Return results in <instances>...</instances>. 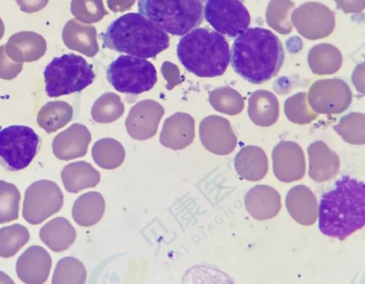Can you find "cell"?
I'll use <instances>...</instances> for the list:
<instances>
[{
    "label": "cell",
    "instance_id": "34",
    "mask_svg": "<svg viewBox=\"0 0 365 284\" xmlns=\"http://www.w3.org/2000/svg\"><path fill=\"white\" fill-rule=\"evenodd\" d=\"M22 69V63L11 59L6 53L5 45L0 46V78L12 80L21 73Z\"/></svg>",
    "mask_w": 365,
    "mask_h": 284
},
{
    "label": "cell",
    "instance_id": "24",
    "mask_svg": "<svg viewBox=\"0 0 365 284\" xmlns=\"http://www.w3.org/2000/svg\"><path fill=\"white\" fill-rule=\"evenodd\" d=\"M106 202L98 191H88L81 195L74 202L72 216L79 226L88 227L97 223L103 217Z\"/></svg>",
    "mask_w": 365,
    "mask_h": 284
},
{
    "label": "cell",
    "instance_id": "9",
    "mask_svg": "<svg viewBox=\"0 0 365 284\" xmlns=\"http://www.w3.org/2000/svg\"><path fill=\"white\" fill-rule=\"evenodd\" d=\"M63 204V194L59 186L51 181L39 180L25 191L23 216L31 224H39L57 213Z\"/></svg>",
    "mask_w": 365,
    "mask_h": 284
},
{
    "label": "cell",
    "instance_id": "32",
    "mask_svg": "<svg viewBox=\"0 0 365 284\" xmlns=\"http://www.w3.org/2000/svg\"><path fill=\"white\" fill-rule=\"evenodd\" d=\"M294 6L291 0H271L266 12L267 23L279 33H289L292 26L288 23V16Z\"/></svg>",
    "mask_w": 365,
    "mask_h": 284
},
{
    "label": "cell",
    "instance_id": "31",
    "mask_svg": "<svg viewBox=\"0 0 365 284\" xmlns=\"http://www.w3.org/2000/svg\"><path fill=\"white\" fill-rule=\"evenodd\" d=\"M20 199V192L14 184L0 180V223L18 219Z\"/></svg>",
    "mask_w": 365,
    "mask_h": 284
},
{
    "label": "cell",
    "instance_id": "20",
    "mask_svg": "<svg viewBox=\"0 0 365 284\" xmlns=\"http://www.w3.org/2000/svg\"><path fill=\"white\" fill-rule=\"evenodd\" d=\"M200 136L205 147L215 154H230L237 145V137L230 122L224 118L202 127Z\"/></svg>",
    "mask_w": 365,
    "mask_h": 284
},
{
    "label": "cell",
    "instance_id": "17",
    "mask_svg": "<svg viewBox=\"0 0 365 284\" xmlns=\"http://www.w3.org/2000/svg\"><path fill=\"white\" fill-rule=\"evenodd\" d=\"M309 176L317 182L330 180L336 175L340 167L337 154L323 141L312 142L307 148Z\"/></svg>",
    "mask_w": 365,
    "mask_h": 284
},
{
    "label": "cell",
    "instance_id": "25",
    "mask_svg": "<svg viewBox=\"0 0 365 284\" xmlns=\"http://www.w3.org/2000/svg\"><path fill=\"white\" fill-rule=\"evenodd\" d=\"M248 113L255 124L262 127L272 125L279 116L276 97L266 90L253 93L249 100Z\"/></svg>",
    "mask_w": 365,
    "mask_h": 284
},
{
    "label": "cell",
    "instance_id": "8",
    "mask_svg": "<svg viewBox=\"0 0 365 284\" xmlns=\"http://www.w3.org/2000/svg\"><path fill=\"white\" fill-rule=\"evenodd\" d=\"M39 138L34 130L24 125H11L0 130V157L8 167L21 170L35 157Z\"/></svg>",
    "mask_w": 365,
    "mask_h": 284
},
{
    "label": "cell",
    "instance_id": "11",
    "mask_svg": "<svg viewBox=\"0 0 365 284\" xmlns=\"http://www.w3.org/2000/svg\"><path fill=\"white\" fill-rule=\"evenodd\" d=\"M308 99L315 112L337 114L349 107L351 93L349 85L342 80H321L312 85Z\"/></svg>",
    "mask_w": 365,
    "mask_h": 284
},
{
    "label": "cell",
    "instance_id": "30",
    "mask_svg": "<svg viewBox=\"0 0 365 284\" xmlns=\"http://www.w3.org/2000/svg\"><path fill=\"white\" fill-rule=\"evenodd\" d=\"M336 132L348 143L361 145L365 143L364 116L363 114L351 113L334 127Z\"/></svg>",
    "mask_w": 365,
    "mask_h": 284
},
{
    "label": "cell",
    "instance_id": "4",
    "mask_svg": "<svg viewBox=\"0 0 365 284\" xmlns=\"http://www.w3.org/2000/svg\"><path fill=\"white\" fill-rule=\"evenodd\" d=\"M177 56L190 73L200 78H214L225 72L230 61V51L222 35L200 27L180 39Z\"/></svg>",
    "mask_w": 365,
    "mask_h": 284
},
{
    "label": "cell",
    "instance_id": "13",
    "mask_svg": "<svg viewBox=\"0 0 365 284\" xmlns=\"http://www.w3.org/2000/svg\"><path fill=\"white\" fill-rule=\"evenodd\" d=\"M273 172L281 182L290 183L301 179L305 174L306 162L302 147L296 142L282 141L272 154Z\"/></svg>",
    "mask_w": 365,
    "mask_h": 284
},
{
    "label": "cell",
    "instance_id": "35",
    "mask_svg": "<svg viewBox=\"0 0 365 284\" xmlns=\"http://www.w3.org/2000/svg\"><path fill=\"white\" fill-rule=\"evenodd\" d=\"M21 11L31 14L46 7L49 0H15Z\"/></svg>",
    "mask_w": 365,
    "mask_h": 284
},
{
    "label": "cell",
    "instance_id": "12",
    "mask_svg": "<svg viewBox=\"0 0 365 284\" xmlns=\"http://www.w3.org/2000/svg\"><path fill=\"white\" fill-rule=\"evenodd\" d=\"M292 21L301 35L309 39H318L331 33L334 14L324 4L308 2L293 11Z\"/></svg>",
    "mask_w": 365,
    "mask_h": 284
},
{
    "label": "cell",
    "instance_id": "36",
    "mask_svg": "<svg viewBox=\"0 0 365 284\" xmlns=\"http://www.w3.org/2000/svg\"><path fill=\"white\" fill-rule=\"evenodd\" d=\"M337 7L346 13H356L363 11L364 0H334Z\"/></svg>",
    "mask_w": 365,
    "mask_h": 284
},
{
    "label": "cell",
    "instance_id": "33",
    "mask_svg": "<svg viewBox=\"0 0 365 284\" xmlns=\"http://www.w3.org/2000/svg\"><path fill=\"white\" fill-rule=\"evenodd\" d=\"M307 97V93H299L287 100L284 103V111L290 121L303 125L316 119L317 114L308 107Z\"/></svg>",
    "mask_w": 365,
    "mask_h": 284
},
{
    "label": "cell",
    "instance_id": "7",
    "mask_svg": "<svg viewBox=\"0 0 365 284\" xmlns=\"http://www.w3.org/2000/svg\"><path fill=\"white\" fill-rule=\"evenodd\" d=\"M106 78L115 90L131 95L151 90L158 80L157 70L152 63L129 55L120 56L111 62Z\"/></svg>",
    "mask_w": 365,
    "mask_h": 284
},
{
    "label": "cell",
    "instance_id": "10",
    "mask_svg": "<svg viewBox=\"0 0 365 284\" xmlns=\"http://www.w3.org/2000/svg\"><path fill=\"white\" fill-rule=\"evenodd\" d=\"M204 16L216 32L230 38L239 36L250 23V14L240 0H207Z\"/></svg>",
    "mask_w": 365,
    "mask_h": 284
},
{
    "label": "cell",
    "instance_id": "37",
    "mask_svg": "<svg viewBox=\"0 0 365 284\" xmlns=\"http://www.w3.org/2000/svg\"><path fill=\"white\" fill-rule=\"evenodd\" d=\"M14 282L4 273L0 271V283H14Z\"/></svg>",
    "mask_w": 365,
    "mask_h": 284
},
{
    "label": "cell",
    "instance_id": "28",
    "mask_svg": "<svg viewBox=\"0 0 365 284\" xmlns=\"http://www.w3.org/2000/svg\"><path fill=\"white\" fill-rule=\"evenodd\" d=\"M29 240V232L21 224L0 228V256L9 258L14 256Z\"/></svg>",
    "mask_w": 365,
    "mask_h": 284
},
{
    "label": "cell",
    "instance_id": "1",
    "mask_svg": "<svg viewBox=\"0 0 365 284\" xmlns=\"http://www.w3.org/2000/svg\"><path fill=\"white\" fill-rule=\"evenodd\" d=\"M319 228L329 237L345 240L365 223L363 182L344 176L333 189L324 193L318 209Z\"/></svg>",
    "mask_w": 365,
    "mask_h": 284
},
{
    "label": "cell",
    "instance_id": "16",
    "mask_svg": "<svg viewBox=\"0 0 365 284\" xmlns=\"http://www.w3.org/2000/svg\"><path fill=\"white\" fill-rule=\"evenodd\" d=\"M245 206L247 212L255 219H270L276 216L281 209V196L279 192L270 186L256 185L246 194Z\"/></svg>",
    "mask_w": 365,
    "mask_h": 284
},
{
    "label": "cell",
    "instance_id": "18",
    "mask_svg": "<svg viewBox=\"0 0 365 284\" xmlns=\"http://www.w3.org/2000/svg\"><path fill=\"white\" fill-rule=\"evenodd\" d=\"M286 206L294 220L303 226L314 224L318 217V204L316 196L307 186L299 184L287 193Z\"/></svg>",
    "mask_w": 365,
    "mask_h": 284
},
{
    "label": "cell",
    "instance_id": "29",
    "mask_svg": "<svg viewBox=\"0 0 365 284\" xmlns=\"http://www.w3.org/2000/svg\"><path fill=\"white\" fill-rule=\"evenodd\" d=\"M86 277V268L79 260L73 257H65L56 265L52 283L83 284Z\"/></svg>",
    "mask_w": 365,
    "mask_h": 284
},
{
    "label": "cell",
    "instance_id": "26",
    "mask_svg": "<svg viewBox=\"0 0 365 284\" xmlns=\"http://www.w3.org/2000/svg\"><path fill=\"white\" fill-rule=\"evenodd\" d=\"M68 106L61 101L47 102L38 112V125L48 133L56 132L71 120V110Z\"/></svg>",
    "mask_w": 365,
    "mask_h": 284
},
{
    "label": "cell",
    "instance_id": "22",
    "mask_svg": "<svg viewBox=\"0 0 365 284\" xmlns=\"http://www.w3.org/2000/svg\"><path fill=\"white\" fill-rule=\"evenodd\" d=\"M61 179L66 190L71 193L95 187L101 180L100 172L85 161L70 163L64 167Z\"/></svg>",
    "mask_w": 365,
    "mask_h": 284
},
{
    "label": "cell",
    "instance_id": "5",
    "mask_svg": "<svg viewBox=\"0 0 365 284\" xmlns=\"http://www.w3.org/2000/svg\"><path fill=\"white\" fill-rule=\"evenodd\" d=\"M207 0H138V12L166 33L183 36L203 21Z\"/></svg>",
    "mask_w": 365,
    "mask_h": 284
},
{
    "label": "cell",
    "instance_id": "27",
    "mask_svg": "<svg viewBox=\"0 0 365 284\" xmlns=\"http://www.w3.org/2000/svg\"><path fill=\"white\" fill-rule=\"evenodd\" d=\"M125 155L123 146L114 140H101L92 149L95 163L105 169H114L120 166Z\"/></svg>",
    "mask_w": 365,
    "mask_h": 284
},
{
    "label": "cell",
    "instance_id": "19",
    "mask_svg": "<svg viewBox=\"0 0 365 284\" xmlns=\"http://www.w3.org/2000/svg\"><path fill=\"white\" fill-rule=\"evenodd\" d=\"M90 140V134L85 127L73 125L54 137L53 152L65 161L81 157L86 154Z\"/></svg>",
    "mask_w": 365,
    "mask_h": 284
},
{
    "label": "cell",
    "instance_id": "3",
    "mask_svg": "<svg viewBox=\"0 0 365 284\" xmlns=\"http://www.w3.org/2000/svg\"><path fill=\"white\" fill-rule=\"evenodd\" d=\"M100 36L103 47L143 59L155 57L170 46L168 33L140 13L120 16Z\"/></svg>",
    "mask_w": 365,
    "mask_h": 284
},
{
    "label": "cell",
    "instance_id": "38",
    "mask_svg": "<svg viewBox=\"0 0 365 284\" xmlns=\"http://www.w3.org/2000/svg\"><path fill=\"white\" fill-rule=\"evenodd\" d=\"M5 27L2 19L0 18V40L2 38L4 34Z\"/></svg>",
    "mask_w": 365,
    "mask_h": 284
},
{
    "label": "cell",
    "instance_id": "21",
    "mask_svg": "<svg viewBox=\"0 0 365 284\" xmlns=\"http://www.w3.org/2000/svg\"><path fill=\"white\" fill-rule=\"evenodd\" d=\"M235 168L243 179L251 182L259 181L268 172V159L262 148L247 145L242 147L235 156Z\"/></svg>",
    "mask_w": 365,
    "mask_h": 284
},
{
    "label": "cell",
    "instance_id": "23",
    "mask_svg": "<svg viewBox=\"0 0 365 284\" xmlns=\"http://www.w3.org/2000/svg\"><path fill=\"white\" fill-rule=\"evenodd\" d=\"M41 241L53 251L66 250L75 241L76 232L65 218L56 217L47 222L40 230Z\"/></svg>",
    "mask_w": 365,
    "mask_h": 284
},
{
    "label": "cell",
    "instance_id": "14",
    "mask_svg": "<svg viewBox=\"0 0 365 284\" xmlns=\"http://www.w3.org/2000/svg\"><path fill=\"white\" fill-rule=\"evenodd\" d=\"M52 260L42 247L33 246L19 258L16 268L19 278L26 283H43L50 273Z\"/></svg>",
    "mask_w": 365,
    "mask_h": 284
},
{
    "label": "cell",
    "instance_id": "2",
    "mask_svg": "<svg viewBox=\"0 0 365 284\" xmlns=\"http://www.w3.org/2000/svg\"><path fill=\"white\" fill-rule=\"evenodd\" d=\"M284 59L281 41L271 31L253 27L234 41L230 61L235 71L247 81L260 84L273 78Z\"/></svg>",
    "mask_w": 365,
    "mask_h": 284
},
{
    "label": "cell",
    "instance_id": "6",
    "mask_svg": "<svg viewBox=\"0 0 365 284\" xmlns=\"http://www.w3.org/2000/svg\"><path fill=\"white\" fill-rule=\"evenodd\" d=\"M43 75L45 90L51 98L80 92L95 78L92 65L74 53L54 58L46 67Z\"/></svg>",
    "mask_w": 365,
    "mask_h": 284
},
{
    "label": "cell",
    "instance_id": "15",
    "mask_svg": "<svg viewBox=\"0 0 365 284\" xmlns=\"http://www.w3.org/2000/svg\"><path fill=\"white\" fill-rule=\"evenodd\" d=\"M45 38L34 31H20L13 34L5 45L7 56L18 63L38 61L46 51Z\"/></svg>",
    "mask_w": 365,
    "mask_h": 284
}]
</instances>
